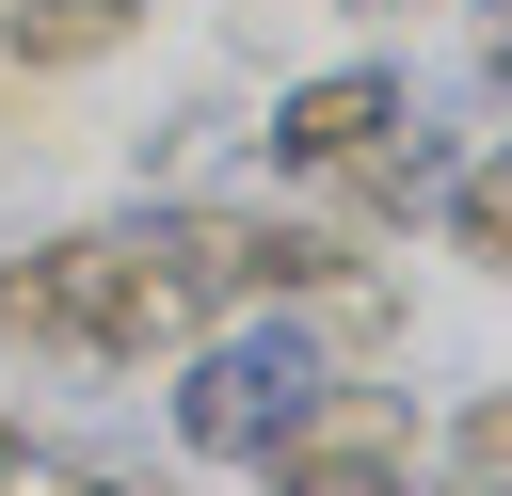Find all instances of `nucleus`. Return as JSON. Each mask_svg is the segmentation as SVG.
I'll list each match as a JSON object with an SVG mask.
<instances>
[{
  "mask_svg": "<svg viewBox=\"0 0 512 496\" xmlns=\"http://www.w3.org/2000/svg\"><path fill=\"white\" fill-rule=\"evenodd\" d=\"M336 192H352L368 224H416V208L448 192V144H416V112H400V128L368 144V160H336Z\"/></svg>",
  "mask_w": 512,
  "mask_h": 496,
  "instance_id": "6",
  "label": "nucleus"
},
{
  "mask_svg": "<svg viewBox=\"0 0 512 496\" xmlns=\"http://www.w3.org/2000/svg\"><path fill=\"white\" fill-rule=\"evenodd\" d=\"M336 384V352L288 320V304H240V320H208V336H176V448L192 464H272L288 432H304V400Z\"/></svg>",
  "mask_w": 512,
  "mask_h": 496,
  "instance_id": "2",
  "label": "nucleus"
},
{
  "mask_svg": "<svg viewBox=\"0 0 512 496\" xmlns=\"http://www.w3.org/2000/svg\"><path fill=\"white\" fill-rule=\"evenodd\" d=\"M176 336H192V304L160 288L144 208L0 256V352H16V368H144V352H176Z\"/></svg>",
  "mask_w": 512,
  "mask_h": 496,
  "instance_id": "1",
  "label": "nucleus"
},
{
  "mask_svg": "<svg viewBox=\"0 0 512 496\" xmlns=\"http://www.w3.org/2000/svg\"><path fill=\"white\" fill-rule=\"evenodd\" d=\"M448 464H464V480H512V384H496V400H464V416H448Z\"/></svg>",
  "mask_w": 512,
  "mask_h": 496,
  "instance_id": "8",
  "label": "nucleus"
},
{
  "mask_svg": "<svg viewBox=\"0 0 512 496\" xmlns=\"http://www.w3.org/2000/svg\"><path fill=\"white\" fill-rule=\"evenodd\" d=\"M256 480H272V496H416V400H384V384H320L304 432H288Z\"/></svg>",
  "mask_w": 512,
  "mask_h": 496,
  "instance_id": "3",
  "label": "nucleus"
},
{
  "mask_svg": "<svg viewBox=\"0 0 512 496\" xmlns=\"http://www.w3.org/2000/svg\"><path fill=\"white\" fill-rule=\"evenodd\" d=\"M128 32H144V0H16V16H0V48H16L32 80L96 64V48H128Z\"/></svg>",
  "mask_w": 512,
  "mask_h": 496,
  "instance_id": "5",
  "label": "nucleus"
},
{
  "mask_svg": "<svg viewBox=\"0 0 512 496\" xmlns=\"http://www.w3.org/2000/svg\"><path fill=\"white\" fill-rule=\"evenodd\" d=\"M416 496H512V480H416Z\"/></svg>",
  "mask_w": 512,
  "mask_h": 496,
  "instance_id": "10",
  "label": "nucleus"
},
{
  "mask_svg": "<svg viewBox=\"0 0 512 496\" xmlns=\"http://www.w3.org/2000/svg\"><path fill=\"white\" fill-rule=\"evenodd\" d=\"M480 80L512 96V0H480Z\"/></svg>",
  "mask_w": 512,
  "mask_h": 496,
  "instance_id": "9",
  "label": "nucleus"
},
{
  "mask_svg": "<svg viewBox=\"0 0 512 496\" xmlns=\"http://www.w3.org/2000/svg\"><path fill=\"white\" fill-rule=\"evenodd\" d=\"M384 128H400V64H320V80L272 96V176H336V160H368Z\"/></svg>",
  "mask_w": 512,
  "mask_h": 496,
  "instance_id": "4",
  "label": "nucleus"
},
{
  "mask_svg": "<svg viewBox=\"0 0 512 496\" xmlns=\"http://www.w3.org/2000/svg\"><path fill=\"white\" fill-rule=\"evenodd\" d=\"M432 224L480 256V272H512V128L480 144V160H448V192H432Z\"/></svg>",
  "mask_w": 512,
  "mask_h": 496,
  "instance_id": "7",
  "label": "nucleus"
}]
</instances>
